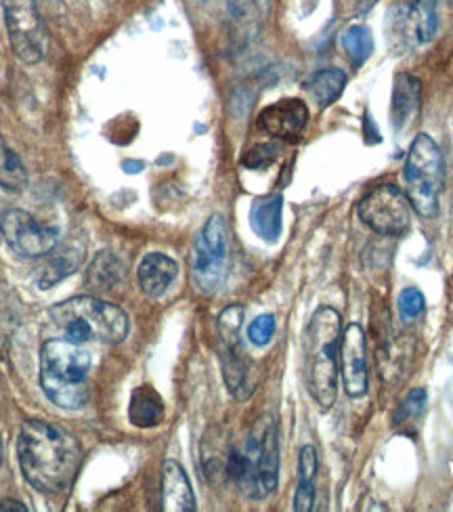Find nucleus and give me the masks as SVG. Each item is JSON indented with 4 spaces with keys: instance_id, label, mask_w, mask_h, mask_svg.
I'll use <instances>...</instances> for the list:
<instances>
[{
    "instance_id": "nucleus-28",
    "label": "nucleus",
    "mask_w": 453,
    "mask_h": 512,
    "mask_svg": "<svg viewBox=\"0 0 453 512\" xmlns=\"http://www.w3.org/2000/svg\"><path fill=\"white\" fill-rule=\"evenodd\" d=\"M397 305H399V315H401L403 322H414V319H418L424 313L426 298L418 288L409 286L399 294Z\"/></svg>"
},
{
    "instance_id": "nucleus-13",
    "label": "nucleus",
    "mask_w": 453,
    "mask_h": 512,
    "mask_svg": "<svg viewBox=\"0 0 453 512\" xmlns=\"http://www.w3.org/2000/svg\"><path fill=\"white\" fill-rule=\"evenodd\" d=\"M340 372L344 391L351 397H363L368 393V343L359 324H349L340 338Z\"/></svg>"
},
{
    "instance_id": "nucleus-16",
    "label": "nucleus",
    "mask_w": 453,
    "mask_h": 512,
    "mask_svg": "<svg viewBox=\"0 0 453 512\" xmlns=\"http://www.w3.org/2000/svg\"><path fill=\"white\" fill-rule=\"evenodd\" d=\"M179 265L164 252H149L137 269V280L149 298H160L168 292L172 282L177 280Z\"/></svg>"
},
{
    "instance_id": "nucleus-14",
    "label": "nucleus",
    "mask_w": 453,
    "mask_h": 512,
    "mask_svg": "<svg viewBox=\"0 0 453 512\" xmlns=\"http://www.w3.org/2000/svg\"><path fill=\"white\" fill-rule=\"evenodd\" d=\"M309 122V108L300 99H279L258 114V128L273 139L296 141Z\"/></svg>"
},
{
    "instance_id": "nucleus-30",
    "label": "nucleus",
    "mask_w": 453,
    "mask_h": 512,
    "mask_svg": "<svg viewBox=\"0 0 453 512\" xmlns=\"http://www.w3.org/2000/svg\"><path fill=\"white\" fill-rule=\"evenodd\" d=\"M277 156V147L275 145H256L254 149L246 154L244 164L248 168H265L269 166Z\"/></svg>"
},
{
    "instance_id": "nucleus-17",
    "label": "nucleus",
    "mask_w": 453,
    "mask_h": 512,
    "mask_svg": "<svg viewBox=\"0 0 453 512\" xmlns=\"http://www.w3.org/2000/svg\"><path fill=\"white\" fill-rule=\"evenodd\" d=\"M162 510L166 512H193L196 496L185 468L177 460H166L162 466Z\"/></svg>"
},
{
    "instance_id": "nucleus-4",
    "label": "nucleus",
    "mask_w": 453,
    "mask_h": 512,
    "mask_svg": "<svg viewBox=\"0 0 453 512\" xmlns=\"http://www.w3.org/2000/svg\"><path fill=\"white\" fill-rule=\"evenodd\" d=\"M342 317L332 307H319L305 332L307 389L321 412L332 410L338 395V357Z\"/></svg>"
},
{
    "instance_id": "nucleus-9",
    "label": "nucleus",
    "mask_w": 453,
    "mask_h": 512,
    "mask_svg": "<svg viewBox=\"0 0 453 512\" xmlns=\"http://www.w3.org/2000/svg\"><path fill=\"white\" fill-rule=\"evenodd\" d=\"M357 215L378 236L401 238L412 223V204L395 183H380L361 198Z\"/></svg>"
},
{
    "instance_id": "nucleus-6",
    "label": "nucleus",
    "mask_w": 453,
    "mask_h": 512,
    "mask_svg": "<svg viewBox=\"0 0 453 512\" xmlns=\"http://www.w3.org/2000/svg\"><path fill=\"white\" fill-rule=\"evenodd\" d=\"M405 196L422 219H435L439 215V200L445 185V160L441 147L433 137L418 135L403 166Z\"/></svg>"
},
{
    "instance_id": "nucleus-32",
    "label": "nucleus",
    "mask_w": 453,
    "mask_h": 512,
    "mask_svg": "<svg viewBox=\"0 0 453 512\" xmlns=\"http://www.w3.org/2000/svg\"><path fill=\"white\" fill-rule=\"evenodd\" d=\"M0 466H3V441H0Z\"/></svg>"
},
{
    "instance_id": "nucleus-3",
    "label": "nucleus",
    "mask_w": 453,
    "mask_h": 512,
    "mask_svg": "<svg viewBox=\"0 0 453 512\" xmlns=\"http://www.w3.org/2000/svg\"><path fill=\"white\" fill-rule=\"evenodd\" d=\"M225 475L250 500L269 498L279 481V433L273 418L258 422L242 447H229Z\"/></svg>"
},
{
    "instance_id": "nucleus-18",
    "label": "nucleus",
    "mask_w": 453,
    "mask_h": 512,
    "mask_svg": "<svg viewBox=\"0 0 453 512\" xmlns=\"http://www.w3.org/2000/svg\"><path fill=\"white\" fill-rule=\"evenodd\" d=\"M282 215H284V198L267 196L254 200L250 208V225L261 240L273 244L282 236Z\"/></svg>"
},
{
    "instance_id": "nucleus-5",
    "label": "nucleus",
    "mask_w": 453,
    "mask_h": 512,
    "mask_svg": "<svg viewBox=\"0 0 453 512\" xmlns=\"http://www.w3.org/2000/svg\"><path fill=\"white\" fill-rule=\"evenodd\" d=\"M49 315L53 324L63 332V338L78 345L89 343V340L118 345L131 330L128 315L120 307L93 296H78L63 301L51 307Z\"/></svg>"
},
{
    "instance_id": "nucleus-24",
    "label": "nucleus",
    "mask_w": 453,
    "mask_h": 512,
    "mask_svg": "<svg viewBox=\"0 0 453 512\" xmlns=\"http://www.w3.org/2000/svg\"><path fill=\"white\" fill-rule=\"evenodd\" d=\"M0 187L9 194H21L28 187V170L3 137H0Z\"/></svg>"
},
{
    "instance_id": "nucleus-1",
    "label": "nucleus",
    "mask_w": 453,
    "mask_h": 512,
    "mask_svg": "<svg viewBox=\"0 0 453 512\" xmlns=\"http://www.w3.org/2000/svg\"><path fill=\"white\" fill-rule=\"evenodd\" d=\"M17 458L24 479L42 494L72 487L82 462L80 441L49 420H26L17 437Z\"/></svg>"
},
{
    "instance_id": "nucleus-25",
    "label": "nucleus",
    "mask_w": 453,
    "mask_h": 512,
    "mask_svg": "<svg viewBox=\"0 0 453 512\" xmlns=\"http://www.w3.org/2000/svg\"><path fill=\"white\" fill-rule=\"evenodd\" d=\"M342 47H344V51H347L353 66L359 68L370 59V55L374 51V40H372L370 30L365 26H351L342 34Z\"/></svg>"
},
{
    "instance_id": "nucleus-19",
    "label": "nucleus",
    "mask_w": 453,
    "mask_h": 512,
    "mask_svg": "<svg viewBox=\"0 0 453 512\" xmlns=\"http://www.w3.org/2000/svg\"><path fill=\"white\" fill-rule=\"evenodd\" d=\"M126 273V265L112 250H101L84 273V286L91 292H110L116 288Z\"/></svg>"
},
{
    "instance_id": "nucleus-27",
    "label": "nucleus",
    "mask_w": 453,
    "mask_h": 512,
    "mask_svg": "<svg viewBox=\"0 0 453 512\" xmlns=\"http://www.w3.org/2000/svg\"><path fill=\"white\" fill-rule=\"evenodd\" d=\"M424 405H426V391L422 387L412 389L407 393V397L399 403V408L393 414V424H409V422H416L422 412H424Z\"/></svg>"
},
{
    "instance_id": "nucleus-23",
    "label": "nucleus",
    "mask_w": 453,
    "mask_h": 512,
    "mask_svg": "<svg viewBox=\"0 0 453 512\" xmlns=\"http://www.w3.org/2000/svg\"><path fill=\"white\" fill-rule=\"evenodd\" d=\"M227 9L237 30L254 34L269 13V0H227Z\"/></svg>"
},
{
    "instance_id": "nucleus-22",
    "label": "nucleus",
    "mask_w": 453,
    "mask_h": 512,
    "mask_svg": "<svg viewBox=\"0 0 453 512\" xmlns=\"http://www.w3.org/2000/svg\"><path fill=\"white\" fill-rule=\"evenodd\" d=\"M347 87V74L338 68H326L311 74V78L305 82V91L315 101L317 108H328L332 105Z\"/></svg>"
},
{
    "instance_id": "nucleus-7",
    "label": "nucleus",
    "mask_w": 453,
    "mask_h": 512,
    "mask_svg": "<svg viewBox=\"0 0 453 512\" xmlns=\"http://www.w3.org/2000/svg\"><path fill=\"white\" fill-rule=\"evenodd\" d=\"M229 271V227L223 215H212L193 246L191 280L202 294H214Z\"/></svg>"
},
{
    "instance_id": "nucleus-26",
    "label": "nucleus",
    "mask_w": 453,
    "mask_h": 512,
    "mask_svg": "<svg viewBox=\"0 0 453 512\" xmlns=\"http://www.w3.org/2000/svg\"><path fill=\"white\" fill-rule=\"evenodd\" d=\"M78 263L80 259L76 252H66L63 256H57V259H53L45 269H42L38 280L40 288H53L61 280H66V277H70L76 271Z\"/></svg>"
},
{
    "instance_id": "nucleus-29",
    "label": "nucleus",
    "mask_w": 453,
    "mask_h": 512,
    "mask_svg": "<svg viewBox=\"0 0 453 512\" xmlns=\"http://www.w3.org/2000/svg\"><path fill=\"white\" fill-rule=\"evenodd\" d=\"M273 334H275V317L269 313L256 317L254 322L248 326V338H250V343L256 347L269 345Z\"/></svg>"
},
{
    "instance_id": "nucleus-21",
    "label": "nucleus",
    "mask_w": 453,
    "mask_h": 512,
    "mask_svg": "<svg viewBox=\"0 0 453 512\" xmlns=\"http://www.w3.org/2000/svg\"><path fill=\"white\" fill-rule=\"evenodd\" d=\"M317 450L313 445H305L298 456V487L294 494V510L311 512L315 504V479H317Z\"/></svg>"
},
{
    "instance_id": "nucleus-11",
    "label": "nucleus",
    "mask_w": 453,
    "mask_h": 512,
    "mask_svg": "<svg viewBox=\"0 0 453 512\" xmlns=\"http://www.w3.org/2000/svg\"><path fill=\"white\" fill-rule=\"evenodd\" d=\"M244 324V307L229 305L219 315V345H221V366L223 378L229 393L235 399H246L248 387V361L240 343V330Z\"/></svg>"
},
{
    "instance_id": "nucleus-2",
    "label": "nucleus",
    "mask_w": 453,
    "mask_h": 512,
    "mask_svg": "<svg viewBox=\"0 0 453 512\" xmlns=\"http://www.w3.org/2000/svg\"><path fill=\"white\" fill-rule=\"evenodd\" d=\"M93 359L84 345L51 338L40 349V387L61 410H80L91 397Z\"/></svg>"
},
{
    "instance_id": "nucleus-31",
    "label": "nucleus",
    "mask_w": 453,
    "mask_h": 512,
    "mask_svg": "<svg viewBox=\"0 0 453 512\" xmlns=\"http://www.w3.org/2000/svg\"><path fill=\"white\" fill-rule=\"evenodd\" d=\"M0 510H15V512H26L28 508L17 502V500H0Z\"/></svg>"
},
{
    "instance_id": "nucleus-10",
    "label": "nucleus",
    "mask_w": 453,
    "mask_h": 512,
    "mask_svg": "<svg viewBox=\"0 0 453 512\" xmlns=\"http://www.w3.org/2000/svg\"><path fill=\"white\" fill-rule=\"evenodd\" d=\"M9 45L19 61L34 66L47 51V32L36 0H3Z\"/></svg>"
},
{
    "instance_id": "nucleus-8",
    "label": "nucleus",
    "mask_w": 453,
    "mask_h": 512,
    "mask_svg": "<svg viewBox=\"0 0 453 512\" xmlns=\"http://www.w3.org/2000/svg\"><path fill=\"white\" fill-rule=\"evenodd\" d=\"M437 26V0H397L386 13V42L403 55L433 40Z\"/></svg>"
},
{
    "instance_id": "nucleus-20",
    "label": "nucleus",
    "mask_w": 453,
    "mask_h": 512,
    "mask_svg": "<svg viewBox=\"0 0 453 512\" xmlns=\"http://www.w3.org/2000/svg\"><path fill=\"white\" fill-rule=\"evenodd\" d=\"M164 416V399L154 387L143 384V387H139L133 393L131 405H128V418H131V422L139 426V429H154V426H158L164 420Z\"/></svg>"
},
{
    "instance_id": "nucleus-15",
    "label": "nucleus",
    "mask_w": 453,
    "mask_h": 512,
    "mask_svg": "<svg viewBox=\"0 0 453 512\" xmlns=\"http://www.w3.org/2000/svg\"><path fill=\"white\" fill-rule=\"evenodd\" d=\"M422 108V84L412 74H397L393 103H391V118L395 133H407L420 114Z\"/></svg>"
},
{
    "instance_id": "nucleus-12",
    "label": "nucleus",
    "mask_w": 453,
    "mask_h": 512,
    "mask_svg": "<svg viewBox=\"0 0 453 512\" xmlns=\"http://www.w3.org/2000/svg\"><path fill=\"white\" fill-rule=\"evenodd\" d=\"M0 240L21 259H40L57 246V231L38 223L30 212L11 208L0 217Z\"/></svg>"
}]
</instances>
